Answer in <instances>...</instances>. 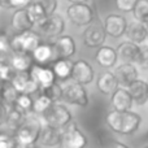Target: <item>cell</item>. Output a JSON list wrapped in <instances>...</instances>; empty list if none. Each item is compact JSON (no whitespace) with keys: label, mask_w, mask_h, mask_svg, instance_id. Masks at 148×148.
I'll return each instance as SVG.
<instances>
[{"label":"cell","mask_w":148,"mask_h":148,"mask_svg":"<svg viewBox=\"0 0 148 148\" xmlns=\"http://www.w3.org/2000/svg\"><path fill=\"white\" fill-rule=\"evenodd\" d=\"M18 95H20V92L14 88V86L10 82H3L1 83V86H0V99L5 105H8V107L14 105Z\"/></svg>","instance_id":"83f0119b"},{"label":"cell","mask_w":148,"mask_h":148,"mask_svg":"<svg viewBox=\"0 0 148 148\" xmlns=\"http://www.w3.org/2000/svg\"><path fill=\"white\" fill-rule=\"evenodd\" d=\"M140 69L148 70V44H140V53H139V59L136 61Z\"/></svg>","instance_id":"d590c367"},{"label":"cell","mask_w":148,"mask_h":148,"mask_svg":"<svg viewBox=\"0 0 148 148\" xmlns=\"http://www.w3.org/2000/svg\"><path fill=\"white\" fill-rule=\"evenodd\" d=\"M110 105H112L113 109L120 110V112L133 109L134 100L127 87L118 86L116 88V91L110 95Z\"/></svg>","instance_id":"9a60e30c"},{"label":"cell","mask_w":148,"mask_h":148,"mask_svg":"<svg viewBox=\"0 0 148 148\" xmlns=\"http://www.w3.org/2000/svg\"><path fill=\"white\" fill-rule=\"evenodd\" d=\"M10 23L16 33H23V31L33 30L35 23L30 18L26 8H18L10 17Z\"/></svg>","instance_id":"44dd1931"},{"label":"cell","mask_w":148,"mask_h":148,"mask_svg":"<svg viewBox=\"0 0 148 148\" xmlns=\"http://www.w3.org/2000/svg\"><path fill=\"white\" fill-rule=\"evenodd\" d=\"M44 123H49L56 127L64 129L73 122V113L65 104L60 101H53L51 107L40 116Z\"/></svg>","instance_id":"3957f363"},{"label":"cell","mask_w":148,"mask_h":148,"mask_svg":"<svg viewBox=\"0 0 148 148\" xmlns=\"http://www.w3.org/2000/svg\"><path fill=\"white\" fill-rule=\"evenodd\" d=\"M65 13L68 20L77 27H86L95 20V10L88 3H72Z\"/></svg>","instance_id":"277c9868"},{"label":"cell","mask_w":148,"mask_h":148,"mask_svg":"<svg viewBox=\"0 0 148 148\" xmlns=\"http://www.w3.org/2000/svg\"><path fill=\"white\" fill-rule=\"evenodd\" d=\"M103 25H104L108 36L113 39H120L125 35L129 22L125 16L118 14V13H110V14L105 16Z\"/></svg>","instance_id":"30bf717a"},{"label":"cell","mask_w":148,"mask_h":148,"mask_svg":"<svg viewBox=\"0 0 148 148\" xmlns=\"http://www.w3.org/2000/svg\"><path fill=\"white\" fill-rule=\"evenodd\" d=\"M29 72H30L31 77L34 78V81L39 84L40 90L44 88V87H48L49 84H52L56 81V74H55L53 69L47 66H42V64L33 65Z\"/></svg>","instance_id":"7402d4cb"},{"label":"cell","mask_w":148,"mask_h":148,"mask_svg":"<svg viewBox=\"0 0 148 148\" xmlns=\"http://www.w3.org/2000/svg\"><path fill=\"white\" fill-rule=\"evenodd\" d=\"M73 64L74 62L70 59H57L52 65V69L56 74V78L61 79V81H66L68 78H70Z\"/></svg>","instance_id":"4316f807"},{"label":"cell","mask_w":148,"mask_h":148,"mask_svg":"<svg viewBox=\"0 0 148 148\" xmlns=\"http://www.w3.org/2000/svg\"><path fill=\"white\" fill-rule=\"evenodd\" d=\"M107 126L118 135H133L139 130L142 125V117L140 114L131 110H120L112 109L107 113L105 117Z\"/></svg>","instance_id":"6da1fadb"},{"label":"cell","mask_w":148,"mask_h":148,"mask_svg":"<svg viewBox=\"0 0 148 148\" xmlns=\"http://www.w3.org/2000/svg\"><path fill=\"white\" fill-rule=\"evenodd\" d=\"M62 129L56 127L49 123H43L38 144L42 147H57L61 146Z\"/></svg>","instance_id":"2e32d148"},{"label":"cell","mask_w":148,"mask_h":148,"mask_svg":"<svg viewBox=\"0 0 148 148\" xmlns=\"http://www.w3.org/2000/svg\"><path fill=\"white\" fill-rule=\"evenodd\" d=\"M10 83L14 86V88L20 94L33 95L35 92L40 91V87L34 81L30 72H16L13 78L10 79Z\"/></svg>","instance_id":"7c38bea8"},{"label":"cell","mask_w":148,"mask_h":148,"mask_svg":"<svg viewBox=\"0 0 148 148\" xmlns=\"http://www.w3.org/2000/svg\"><path fill=\"white\" fill-rule=\"evenodd\" d=\"M33 0H8V8L18 9V8H26Z\"/></svg>","instance_id":"ab89813d"},{"label":"cell","mask_w":148,"mask_h":148,"mask_svg":"<svg viewBox=\"0 0 148 148\" xmlns=\"http://www.w3.org/2000/svg\"><path fill=\"white\" fill-rule=\"evenodd\" d=\"M70 78H72V81H74V82H78V83L87 86V84L94 82L95 70L88 61H86V60H83V59L77 60L73 64V70H72Z\"/></svg>","instance_id":"8fae6325"},{"label":"cell","mask_w":148,"mask_h":148,"mask_svg":"<svg viewBox=\"0 0 148 148\" xmlns=\"http://www.w3.org/2000/svg\"><path fill=\"white\" fill-rule=\"evenodd\" d=\"M7 112H8V105L3 104L0 107V126L5 123V118H7Z\"/></svg>","instance_id":"60d3db41"},{"label":"cell","mask_w":148,"mask_h":148,"mask_svg":"<svg viewBox=\"0 0 148 148\" xmlns=\"http://www.w3.org/2000/svg\"><path fill=\"white\" fill-rule=\"evenodd\" d=\"M43 123V120L39 114L34 112L27 113L22 125L14 131V139L18 146L31 147L38 144Z\"/></svg>","instance_id":"7a4b0ae2"},{"label":"cell","mask_w":148,"mask_h":148,"mask_svg":"<svg viewBox=\"0 0 148 148\" xmlns=\"http://www.w3.org/2000/svg\"><path fill=\"white\" fill-rule=\"evenodd\" d=\"M36 27L42 35L47 36V38H57V36L62 35V33L65 31L66 23L61 14L55 12L52 14L46 16L40 22L36 23Z\"/></svg>","instance_id":"52a82bcc"},{"label":"cell","mask_w":148,"mask_h":148,"mask_svg":"<svg viewBox=\"0 0 148 148\" xmlns=\"http://www.w3.org/2000/svg\"><path fill=\"white\" fill-rule=\"evenodd\" d=\"M33 97H31V95L29 94H20L17 97V100H16V104L18 108H21L22 110H25L26 113H30L33 112Z\"/></svg>","instance_id":"d6a6232c"},{"label":"cell","mask_w":148,"mask_h":148,"mask_svg":"<svg viewBox=\"0 0 148 148\" xmlns=\"http://www.w3.org/2000/svg\"><path fill=\"white\" fill-rule=\"evenodd\" d=\"M118 53L117 49L110 46H100L95 53V61L97 65L104 69H114V66L118 62Z\"/></svg>","instance_id":"e0dca14e"},{"label":"cell","mask_w":148,"mask_h":148,"mask_svg":"<svg viewBox=\"0 0 148 148\" xmlns=\"http://www.w3.org/2000/svg\"><path fill=\"white\" fill-rule=\"evenodd\" d=\"M3 104H4V103H3V101H1V99H0V107H1Z\"/></svg>","instance_id":"f6af8a7d"},{"label":"cell","mask_w":148,"mask_h":148,"mask_svg":"<svg viewBox=\"0 0 148 148\" xmlns=\"http://www.w3.org/2000/svg\"><path fill=\"white\" fill-rule=\"evenodd\" d=\"M133 14L135 20L144 22L148 18V0H138L133 10Z\"/></svg>","instance_id":"1f68e13d"},{"label":"cell","mask_w":148,"mask_h":148,"mask_svg":"<svg viewBox=\"0 0 148 148\" xmlns=\"http://www.w3.org/2000/svg\"><path fill=\"white\" fill-rule=\"evenodd\" d=\"M12 52L10 40L7 35H0V55H7Z\"/></svg>","instance_id":"f35d334b"},{"label":"cell","mask_w":148,"mask_h":148,"mask_svg":"<svg viewBox=\"0 0 148 148\" xmlns=\"http://www.w3.org/2000/svg\"><path fill=\"white\" fill-rule=\"evenodd\" d=\"M87 136L74 122L62 129L61 147L64 148H82L87 146Z\"/></svg>","instance_id":"9c48e42d"},{"label":"cell","mask_w":148,"mask_h":148,"mask_svg":"<svg viewBox=\"0 0 148 148\" xmlns=\"http://www.w3.org/2000/svg\"><path fill=\"white\" fill-rule=\"evenodd\" d=\"M66 1L72 4V3H87L88 0H66Z\"/></svg>","instance_id":"7bdbcfd3"},{"label":"cell","mask_w":148,"mask_h":148,"mask_svg":"<svg viewBox=\"0 0 148 148\" xmlns=\"http://www.w3.org/2000/svg\"><path fill=\"white\" fill-rule=\"evenodd\" d=\"M138 0H114L116 8L122 13H131L134 10Z\"/></svg>","instance_id":"e575fe53"},{"label":"cell","mask_w":148,"mask_h":148,"mask_svg":"<svg viewBox=\"0 0 148 148\" xmlns=\"http://www.w3.org/2000/svg\"><path fill=\"white\" fill-rule=\"evenodd\" d=\"M133 96L134 104L138 107H143L148 103V82L144 79L138 78L127 87Z\"/></svg>","instance_id":"603a6c76"},{"label":"cell","mask_w":148,"mask_h":148,"mask_svg":"<svg viewBox=\"0 0 148 148\" xmlns=\"http://www.w3.org/2000/svg\"><path fill=\"white\" fill-rule=\"evenodd\" d=\"M110 146H113V147H123V148H125V147H127V146H126V144L120 143V142H114V143H112V144H110Z\"/></svg>","instance_id":"b9f144b4"},{"label":"cell","mask_w":148,"mask_h":148,"mask_svg":"<svg viewBox=\"0 0 148 148\" xmlns=\"http://www.w3.org/2000/svg\"><path fill=\"white\" fill-rule=\"evenodd\" d=\"M40 44V36L35 31L29 30L23 33H17L10 39L12 52H22V53H33V51Z\"/></svg>","instance_id":"8992f818"},{"label":"cell","mask_w":148,"mask_h":148,"mask_svg":"<svg viewBox=\"0 0 148 148\" xmlns=\"http://www.w3.org/2000/svg\"><path fill=\"white\" fill-rule=\"evenodd\" d=\"M40 92H42V94H44V95H47V96H48L49 99L52 100V101H60V100H62V92H64V87H62V84L53 82V83L49 84L48 87H44V88H42Z\"/></svg>","instance_id":"f546056e"},{"label":"cell","mask_w":148,"mask_h":148,"mask_svg":"<svg viewBox=\"0 0 148 148\" xmlns=\"http://www.w3.org/2000/svg\"><path fill=\"white\" fill-rule=\"evenodd\" d=\"M107 31L104 29V25L99 21H92L90 25L84 27L83 33H82V42H83L84 47L87 48H99L100 46L105 43L107 39Z\"/></svg>","instance_id":"ba28073f"},{"label":"cell","mask_w":148,"mask_h":148,"mask_svg":"<svg viewBox=\"0 0 148 148\" xmlns=\"http://www.w3.org/2000/svg\"><path fill=\"white\" fill-rule=\"evenodd\" d=\"M116 49L118 53V59L121 61L136 64L139 59V53H140V44H136L133 40L126 39V40L121 42Z\"/></svg>","instance_id":"d6986e66"},{"label":"cell","mask_w":148,"mask_h":148,"mask_svg":"<svg viewBox=\"0 0 148 148\" xmlns=\"http://www.w3.org/2000/svg\"><path fill=\"white\" fill-rule=\"evenodd\" d=\"M26 9H27V13L29 16H30V18L33 20V22L35 23H39L42 20H43L47 14L46 9L43 8V5L40 4V3L38 1V0H35V1H31L30 4L26 7Z\"/></svg>","instance_id":"f1b7e54d"},{"label":"cell","mask_w":148,"mask_h":148,"mask_svg":"<svg viewBox=\"0 0 148 148\" xmlns=\"http://www.w3.org/2000/svg\"><path fill=\"white\" fill-rule=\"evenodd\" d=\"M64 87V92H62V100L70 105H75V107L86 108L90 104L88 99V92H87L84 84H81L78 82H66L62 84Z\"/></svg>","instance_id":"5b68a950"},{"label":"cell","mask_w":148,"mask_h":148,"mask_svg":"<svg viewBox=\"0 0 148 148\" xmlns=\"http://www.w3.org/2000/svg\"><path fill=\"white\" fill-rule=\"evenodd\" d=\"M144 23H146V25H147V27H148V18H147L146 21H144Z\"/></svg>","instance_id":"ee69618b"},{"label":"cell","mask_w":148,"mask_h":148,"mask_svg":"<svg viewBox=\"0 0 148 148\" xmlns=\"http://www.w3.org/2000/svg\"><path fill=\"white\" fill-rule=\"evenodd\" d=\"M17 142H16L14 136L7 135V134H0V148H13L17 147Z\"/></svg>","instance_id":"8d00e7d4"},{"label":"cell","mask_w":148,"mask_h":148,"mask_svg":"<svg viewBox=\"0 0 148 148\" xmlns=\"http://www.w3.org/2000/svg\"><path fill=\"white\" fill-rule=\"evenodd\" d=\"M27 113L25 110H22L21 108H18L17 105H10L8 107V112H7V118H5V126H8V129L16 131L22 122L25 121Z\"/></svg>","instance_id":"cb8c5ba5"},{"label":"cell","mask_w":148,"mask_h":148,"mask_svg":"<svg viewBox=\"0 0 148 148\" xmlns=\"http://www.w3.org/2000/svg\"><path fill=\"white\" fill-rule=\"evenodd\" d=\"M125 35L129 40H133L134 43L143 44L148 40V27L144 22L134 18L131 22H129Z\"/></svg>","instance_id":"ffe728a7"},{"label":"cell","mask_w":148,"mask_h":148,"mask_svg":"<svg viewBox=\"0 0 148 148\" xmlns=\"http://www.w3.org/2000/svg\"><path fill=\"white\" fill-rule=\"evenodd\" d=\"M9 64L16 72H29L33 66V56H30V53L14 52L9 59Z\"/></svg>","instance_id":"d4e9b609"},{"label":"cell","mask_w":148,"mask_h":148,"mask_svg":"<svg viewBox=\"0 0 148 148\" xmlns=\"http://www.w3.org/2000/svg\"><path fill=\"white\" fill-rule=\"evenodd\" d=\"M118 86H120V83L117 81V77H116L114 72H112L110 69H107L105 72H101L97 75L96 88L99 90L100 94L105 95V96H110Z\"/></svg>","instance_id":"ac0fdd59"},{"label":"cell","mask_w":148,"mask_h":148,"mask_svg":"<svg viewBox=\"0 0 148 148\" xmlns=\"http://www.w3.org/2000/svg\"><path fill=\"white\" fill-rule=\"evenodd\" d=\"M43 8L46 9L47 14H52L57 10V7H59V0H38Z\"/></svg>","instance_id":"74e56055"},{"label":"cell","mask_w":148,"mask_h":148,"mask_svg":"<svg viewBox=\"0 0 148 148\" xmlns=\"http://www.w3.org/2000/svg\"><path fill=\"white\" fill-rule=\"evenodd\" d=\"M52 103L53 101H52L47 95H44L40 92V95H39L33 103V112L36 113V114H39V116H42L49 107H51Z\"/></svg>","instance_id":"4dcf8cb0"},{"label":"cell","mask_w":148,"mask_h":148,"mask_svg":"<svg viewBox=\"0 0 148 148\" xmlns=\"http://www.w3.org/2000/svg\"><path fill=\"white\" fill-rule=\"evenodd\" d=\"M114 74L117 77V81L120 86L129 87L134 81L139 78V68L134 62H123L117 66H114Z\"/></svg>","instance_id":"4fadbf2b"},{"label":"cell","mask_w":148,"mask_h":148,"mask_svg":"<svg viewBox=\"0 0 148 148\" xmlns=\"http://www.w3.org/2000/svg\"><path fill=\"white\" fill-rule=\"evenodd\" d=\"M53 51L57 59H72L77 52L75 39L72 35H60L53 43Z\"/></svg>","instance_id":"5bb4252c"},{"label":"cell","mask_w":148,"mask_h":148,"mask_svg":"<svg viewBox=\"0 0 148 148\" xmlns=\"http://www.w3.org/2000/svg\"><path fill=\"white\" fill-rule=\"evenodd\" d=\"M16 70L12 68V65L4 62L0 60V81L1 82H10V79L13 78Z\"/></svg>","instance_id":"836d02e7"},{"label":"cell","mask_w":148,"mask_h":148,"mask_svg":"<svg viewBox=\"0 0 148 148\" xmlns=\"http://www.w3.org/2000/svg\"><path fill=\"white\" fill-rule=\"evenodd\" d=\"M33 59L35 60L38 64H48L49 61L56 57L55 55V51H53V46H49V44H39L35 49L31 53Z\"/></svg>","instance_id":"484cf974"}]
</instances>
